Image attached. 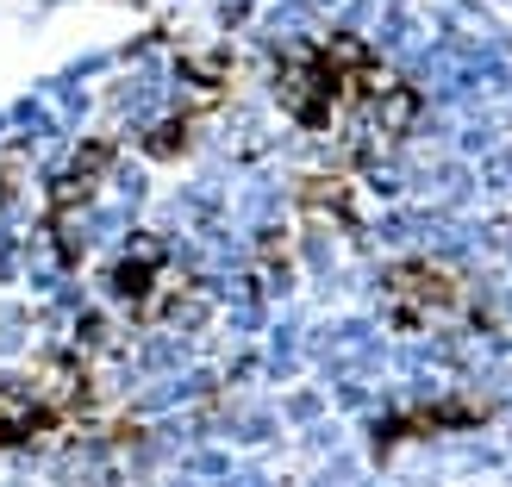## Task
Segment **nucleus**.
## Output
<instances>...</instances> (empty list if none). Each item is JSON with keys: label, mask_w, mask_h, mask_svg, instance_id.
Wrapping results in <instances>:
<instances>
[{"label": "nucleus", "mask_w": 512, "mask_h": 487, "mask_svg": "<svg viewBox=\"0 0 512 487\" xmlns=\"http://www.w3.org/2000/svg\"><path fill=\"white\" fill-rule=\"evenodd\" d=\"M182 75H188V82L207 94V100H219V94L238 88V57H232V50H207V57H188Z\"/></svg>", "instance_id": "f257e3e1"}, {"label": "nucleus", "mask_w": 512, "mask_h": 487, "mask_svg": "<svg viewBox=\"0 0 512 487\" xmlns=\"http://www.w3.org/2000/svg\"><path fill=\"white\" fill-rule=\"evenodd\" d=\"M107 163H113V144H88V150H82V157H75V163H69L75 175H69V182H63V194H57V200H69L75 188H82V194H88V188L100 182V169H107Z\"/></svg>", "instance_id": "f03ea898"}]
</instances>
